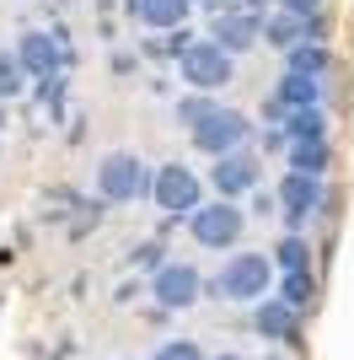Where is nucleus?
I'll return each mask as SVG.
<instances>
[{
	"label": "nucleus",
	"instance_id": "1",
	"mask_svg": "<svg viewBox=\"0 0 354 360\" xmlns=\"http://www.w3.org/2000/svg\"><path fill=\"white\" fill-rule=\"evenodd\" d=\"M209 290L221 301H236V307H252L274 290V258L268 253H231L221 264V274L209 280Z\"/></svg>",
	"mask_w": 354,
	"mask_h": 360
},
{
	"label": "nucleus",
	"instance_id": "2",
	"mask_svg": "<svg viewBox=\"0 0 354 360\" xmlns=\"http://www.w3.org/2000/svg\"><path fill=\"white\" fill-rule=\"evenodd\" d=\"M177 75H183L188 91H215V97H221L236 81V54H225L215 38H193V44L177 54Z\"/></svg>",
	"mask_w": 354,
	"mask_h": 360
},
{
	"label": "nucleus",
	"instance_id": "3",
	"mask_svg": "<svg viewBox=\"0 0 354 360\" xmlns=\"http://www.w3.org/2000/svg\"><path fill=\"white\" fill-rule=\"evenodd\" d=\"M150 205H156V210H166L172 221H188V215L204 205V178H199L188 162H162V167H150Z\"/></svg>",
	"mask_w": 354,
	"mask_h": 360
},
{
	"label": "nucleus",
	"instance_id": "4",
	"mask_svg": "<svg viewBox=\"0 0 354 360\" xmlns=\"http://www.w3.org/2000/svg\"><path fill=\"white\" fill-rule=\"evenodd\" d=\"M97 194H103V205L150 199V167L134 150H107L103 162H97Z\"/></svg>",
	"mask_w": 354,
	"mask_h": 360
},
{
	"label": "nucleus",
	"instance_id": "5",
	"mask_svg": "<svg viewBox=\"0 0 354 360\" xmlns=\"http://www.w3.org/2000/svg\"><path fill=\"white\" fill-rule=\"evenodd\" d=\"M188 231L209 253H231L236 242H242V231H247V210H242L236 199H209V205H199V210L188 215Z\"/></svg>",
	"mask_w": 354,
	"mask_h": 360
},
{
	"label": "nucleus",
	"instance_id": "6",
	"mask_svg": "<svg viewBox=\"0 0 354 360\" xmlns=\"http://www.w3.org/2000/svg\"><path fill=\"white\" fill-rule=\"evenodd\" d=\"M188 140H193V150H199V156H209V162H215V156L242 150V146L252 140V119L242 113V108H225V103H221L204 124H199V129H188Z\"/></svg>",
	"mask_w": 354,
	"mask_h": 360
},
{
	"label": "nucleus",
	"instance_id": "7",
	"mask_svg": "<svg viewBox=\"0 0 354 360\" xmlns=\"http://www.w3.org/2000/svg\"><path fill=\"white\" fill-rule=\"evenodd\" d=\"M274 205H280V215H284L290 231H306L311 215L327 210V183L311 178V172H284L280 188H274Z\"/></svg>",
	"mask_w": 354,
	"mask_h": 360
},
{
	"label": "nucleus",
	"instance_id": "8",
	"mask_svg": "<svg viewBox=\"0 0 354 360\" xmlns=\"http://www.w3.org/2000/svg\"><path fill=\"white\" fill-rule=\"evenodd\" d=\"M150 296H156L162 312H188V307H199V296H204V274L193 269L188 258H166L162 269L150 274Z\"/></svg>",
	"mask_w": 354,
	"mask_h": 360
},
{
	"label": "nucleus",
	"instance_id": "9",
	"mask_svg": "<svg viewBox=\"0 0 354 360\" xmlns=\"http://www.w3.org/2000/svg\"><path fill=\"white\" fill-rule=\"evenodd\" d=\"M209 188H215V199H247L252 188H263V162L247 146L225 150V156L209 162Z\"/></svg>",
	"mask_w": 354,
	"mask_h": 360
},
{
	"label": "nucleus",
	"instance_id": "10",
	"mask_svg": "<svg viewBox=\"0 0 354 360\" xmlns=\"http://www.w3.org/2000/svg\"><path fill=\"white\" fill-rule=\"evenodd\" d=\"M16 60L27 70V81H54L65 70V44H59V32H44V27H27L16 38Z\"/></svg>",
	"mask_w": 354,
	"mask_h": 360
},
{
	"label": "nucleus",
	"instance_id": "11",
	"mask_svg": "<svg viewBox=\"0 0 354 360\" xmlns=\"http://www.w3.org/2000/svg\"><path fill=\"white\" fill-rule=\"evenodd\" d=\"M252 328H258V339H268V345H284V349L301 345V312L280 296L252 301Z\"/></svg>",
	"mask_w": 354,
	"mask_h": 360
},
{
	"label": "nucleus",
	"instance_id": "12",
	"mask_svg": "<svg viewBox=\"0 0 354 360\" xmlns=\"http://www.w3.org/2000/svg\"><path fill=\"white\" fill-rule=\"evenodd\" d=\"M209 38H215L225 54H247V49L263 44V16H252V11H215Z\"/></svg>",
	"mask_w": 354,
	"mask_h": 360
},
{
	"label": "nucleus",
	"instance_id": "13",
	"mask_svg": "<svg viewBox=\"0 0 354 360\" xmlns=\"http://www.w3.org/2000/svg\"><path fill=\"white\" fill-rule=\"evenodd\" d=\"M306 38H322V16H290L274 6V16L263 22V44L280 49V54H290L295 44H306Z\"/></svg>",
	"mask_w": 354,
	"mask_h": 360
},
{
	"label": "nucleus",
	"instance_id": "14",
	"mask_svg": "<svg viewBox=\"0 0 354 360\" xmlns=\"http://www.w3.org/2000/svg\"><path fill=\"white\" fill-rule=\"evenodd\" d=\"M188 11H193V0H129V16L150 32L188 27Z\"/></svg>",
	"mask_w": 354,
	"mask_h": 360
},
{
	"label": "nucleus",
	"instance_id": "15",
	"mask_svg": "<svg viewBox=\"0 0 354 360\" xmlns=\"http://www.w3.org/2000/svg\"><path fill=\"white\" fill-rule=\"evenodd\" d=\"M274 103L284 108V113H295V108H322V81H311V75H295L284 70L280 81H274V91H268Z\"/></svg>",
	"mask_w": 354,
	"mask_h": 360
},
{
	"label": "nucleus",
	"instance_id": "16",
	"mask_svg": "<svg viewBox=\"0 0 354 360\" xmlns=\"http://www.w3.org/2000/svg\"><path fill=\"white\" fill-rule=\"evenodd\" d=\"M284 70L311 75V81H327V70H333V49H327V38H306V44H295L290 54H284Z\"/></svg>",
	"mask_w": 354,
	"mask_h": 360
},
{
	"label": "nucleus",
	"instance_id": "17",
	"mask_svg": "<svg viewBox=\"0 0 354 360\" xmlns=\"http://www.w3.org/2000/svg\"><path fill=\"white\" fill-rule=\"evenodd\" d=\"M284 162H290V172L327 178V167H333V146H327V140H295V146H284Z\"/></svg>",
	"mask_w": 354,
	"mask_h": 360
},
{
	"label": "nucleus",
	"instance_id": "18",
	"mask_svg": "<svg viewBox=\"0 0 354 360\" xmlns=\"http://www.w3.org/2000/svg\"><path fill=\"white\" fill-rule=\"evenodd\" d=\"M274 269L280 274H306L311 269V242H306V231H284L280 242H274Z\"/></svg>",
	"mask_w": 354,
	"mask_h": 360
},
{
	"label": "nucleus",
	"instance_id": "19",
	"mask_svg": "<svg viewBox=\"0 0 354 360\" xmlns=\"http://www.w3.org/2000/svg\"><path fill=\"white\" fill-rule=\"evenodd\" d=\"M284 146H295V140H327V113L322 108H295V113H284Z\"/></svg>",
	"mask_w": 354,
	"mask_h": 360
},
{
	"label": "nucleus",
	"instance_id": "20",
	"mask_svg": "<svg viewBox=\"0 0 354 360\" xmlns=\"http://www.w3.org/2000/svg\"><path fill=\"white\" fill-rule=\"evenodd\" d=\"M215 108H221V97H215V91H183V97L172 103V124H183V129H199V124H204Z\"/></svg>",
	"mask_w": 354,
	"mask_h": 360
},
{
	"label": "nucleus",
	"instance_id": "21",
	"mask_svg": "<svg viewBox=\"0 0 354 360\" xmlns=\"http://www.w3.org/2000/svg\"><path fill=\"white\" fill-rule=\"evenodd\" d=\"M27 91V70L16 60V49H0V103H16Z\"/></svg>",
	"mask_w": 354,
	"mask_h": 360
},
{
	"label": "nucleus",
	"instance_id": "22",
	"mask_svg": "<svg viewBox=\"0 0 354 360\" xmlns=\"http://www.w3.org/2000/svg\"><path fill=\"white\" fill-rule=\"evenodd\" d=\"M280 301H290L295 312H306L311 301H317V274H280Z\"/></svg>",
	"mask_w": 354,
	"mask_h": 360
},
{
	"label": "nucleus",
	"instance_id": "23",
	"mask_svg": "<svg viewBox=\"0 0 354 360\" xmlns=\"http://www.w3.org/2000/svg\"><path fill=\"white\" fill-rule=\"evenodd\" d=\"M150 360H204V349L193 345V339H166V345H156Z\"/></svg>",
	"mask_w": 354,
	"mask_h": 360
},
{
	"label": "nucleus",
	"instance_id": "24",
	"mask_svg": "<svg viewBox=\"0 0 354 360\" xmlns=\"http://www.w3.org/2000/svg\"><path fill=\"white\" fill-rule=\"evenodd\" d=\"M134 264H145V269L156 274L166 264V258H162V242H140V248H134Z\"/></svg>",
	"mask_w": 354,
	"mask_h": 360
},
{
	"label": "nucleus",
	"instance_id": "25",
	"mask_svg": "<svg viewBox=\"0 0 354 360\" xmlns=\"http://www.w3.org/2000/svg\"><path fill=\"white\" fill-rule=\"evenodd\" d=\"M280 11H290V16H322V6L327 0H274Z\"/></svg>",
	"mask_w": 354,
	"mask_h": 360
},
{
	"label": "nucleus",
	"instance_id": "26",
	"mask_svg": "<svg viewBox=\"0 0 354 360\" xmlns=\"http://www.w3.org/2000/svg\"><path fill=\"white\" fill-rule=\"evenodd\" d=\"M204 360H242V355H231V349H225V355H204Z\"/></svg>",
	"mask_w": 354,
	"mask_h": 360
},
{
	"label": "nucleus",
	"instance_id": "27",
	"mask_svg": "<svg viewBox=\"0 0 354 360\" xmlns=\"http://www.w3.org/2000/svg\"><path fill=\"white\" fill-rule=\"evenodd\" d=\"M193 6H204V0H193Z\"/></svg>",
	"mask_w": 354,
	"mask_h": 360
}]
</instances>
